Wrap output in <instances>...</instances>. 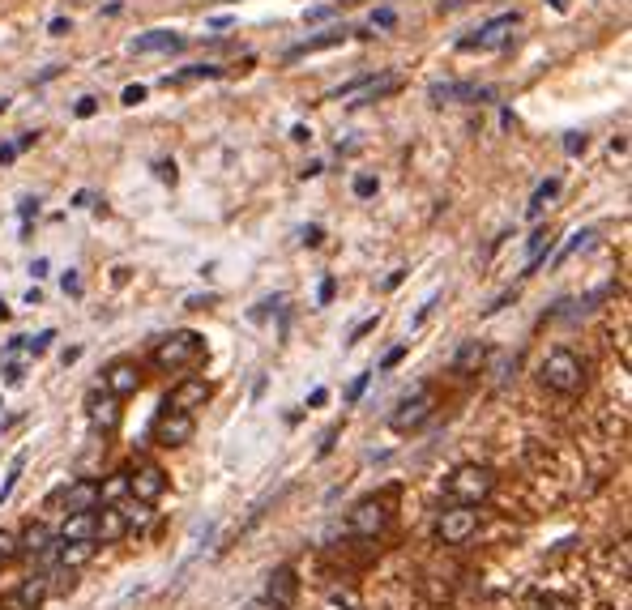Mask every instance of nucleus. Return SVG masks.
Returning <instances> with one entry per match:
<instances>
[{
	"mask_svg": "<svg viewBox=\"0 0 632 610\" xmlns=\"http://www.w3.org/2000/svg\"><path fill=\"white\" fill-rule=\"evenodd\" d=\"M201 355H205V337L193 333V329H180V333H171V337H163V342L154 346V367L163 376H176V372L197 367Z\"/></svg>",
	"mask_w": 632,
	"mask_h": 610,
	"instance_id": "1",
	"label": "nucleus"
},
{
	"mask_svg": "<svg viewBox=\"0 0 632 610\" xmlns=\"http://www.w3.org/2000/svg\"><path fill=\"white\" fill-rule=\"evenodd\" d=\"M492 487H496V474L487 470V465H462V470H453L449 483H445L449 500L457 508H479L487 495H492Z\"/></svg>",
	"mask_w": 632,
	"mask_h": 610,
	"instance_id": "2",
	"label": "nucleus"
},
{
	"mask_svg": "<svg viewBox=\"0 0 632 610\" xmlns=\"http://www.w3.org/2000/svg\"><path fill=\"white\" fill-rule=\"evenodd\" d=\"M539 380L547 384L551 393H577L581 384H586V363L573 350H551V355L539 363Z\"/></svg>",
	"mask_w": 632,
	"mask_h": 610,
	"instance_id": "3",
	"label": "nucleus"
},
{
	"mask_svg": "<svg viewBox=\"0 0 632 610\" xmlns=\"http://www.w3.org/2000/svg\"><path fill=\"white\" fill-rule=\"evenodd\" d=\"M432 410H436V393L432 389H415L410 397L398 401V410L389 414V427L398 431V436H410V431H419L423 423L432 419Z\"/></svg>",
	"mask_w": 632,
	"mask_h": 610,
	"instance_id": "4",
	"label": "nucleus"
},
{
	"mask_svg": "<svg viewBox=\"0 0 632 610\" xmlns=\"http://www.w3.org/2000/svg\"><path fill=\"white\" fill-rule=\"evenodd\" d=\"M521 26L517 13H500V18H492L487 26H479L474 35L457 39V52H496V47H504L513 39V30Z\"/></svg>",
	"mask_w": 632,
	"mask_h": 610,
	"instance_id": "5",
	"label": "nucleus"
},
{
	"mask_svg": "<svg viewBox=\"0 0 632 610\" xmlns=\"http://www.w3.org/2000/svg\"><path fill=\"white\" fill-rule=\"evenodd\" d=\"M56 547H60V538H56L43 521H30V525L22 529V538H18V555H26L30 564H39V568L56 564Z\"/></svg>",
	"mask_w": 632,
	"mask_h": 610,
	"instance_id": "6",
	"label": "nucleus"
},
{
	"mask_svg": "<svg viewBox=\"0 0 632 610\" xmlns=\"http://www.w3.org/2000/svg\"><path fill=\"white\" fill-rule=\"evenodd\" d=\"M474 529H479V512L474 508H449V512H440V521H436V534L449 542V547H462L466 538H474Z\"/></svg>",
	"mask_w": 632,
	"mask_h": 610,
	"instance_id": "7",
	"label": "nucleus"
},
{
	"mask_svg": "<svg viewBox=\"0 0 632 610\" xmlns=\"http://www.w3.org/2000/svg\"><path fill=\"white\" fill-rule=\"evenodd\" d=\"M193 414H184V410H163V419L154 423V444H163V448H180L193 440Z\"/></svg>",
	"mask_w": 632,
	"mask_h": 610,
	"instance_id": "8",
	"label": "nucleus"
},
{
	"mask_svg": "<svg viewBox=\"0 0 632 610\" xmlns=\"http://www.w3.org/2000/svg\"><path fill=\"white\" fill-rule=\"evenodd\" d=\"M163 491H167V474L158 470L154 461H137V470L129 474V495H133V500L154 504Z\"/></svg>",
	"mask_w": 632,
	"mask_h": 610,
	"instance_id": "9",
	"label": "nucleus"
},
{
	"mask_svg": "<svg viewBox=\"0 0 632 610\" xmlns=\"http://www.w3.org/2000/svg\"><path fill=\"white\" fill-rule=\"evenodd\" d=\"M210 380L205 376H184L176 389H171V397H167V406L163 410H184V414H193L197 406H205V401H210Z\"/></svg>",
	"mask_w": 632,
	"mask_h": 610,
	"instance_id": "10",
	"label": "nucleus"
},
{
	"mask_svg": "<svg viewBox=\"0 0 632 610\" xmlns=\"http://www.w3.org/2000/svg\"><path fill=\"white\" fill-rule=\"evenodd\" d=\"M137 389H141V367H137L133 359H116V363L103 372V393H112L116 401L133 397Z\"/></svg>",
	"mask_w": 632,
	"mask_h": 610,
	"instance_id": "11",
	"label": "nucleus"
},
{
	"mask_svg": "<svg viewBox=\"0 0 632 610\" xmlns=\"http://www.w3.org/2000/svg\"><path fill=\"white\" fill-rule=\"evenodd\" d=\"M295 593H299V581H295V568H274L270 572V585H265V606L270 610H291L295 606Z\"/></svg>",
	"mask_w": 632,
	"mask_h": 610,
	"instance_id": "12",
	"label": "nucleus"
},
{
	"mask_svg": "<svg viewBox=\"0 0 632 610\" xmlns=\"http://www.w3.org/2000/svg\"><path fill=\"white\" fill-rule=\"evenodd\" d=\"M385 525H389V512H385L381 500H363V504H355V512H351V534H359V538H376Z\"/></svg>",
	"mask_w": 632,
	"mask_h": 610,
	"instance_id": "13",
	"label": "nucleus"
},
{
	"mask_svg": "<svg viewBox=\"0 0 632 610\" xmlns=\"http://www.w3.org/2000/svg\"><path fill=\"white\" fill-rule=\"evenodd\" d=\"M184 47V35H176V30H146V35H137L129 43L133 56H158V52H180Z\"/></svg>",
	"mask_w": 632,
	"mask_h": 610,
	"instance_id": "14",
	"label": "nucleus"
},
{
	"mask_svg": "<svg viewBox=\"0 0 632 610\" xmlns=\"http://www.w3.org/2000/svg\"><path fill=\"white\" fill-rule=\"evenodd\" d=\"M86 414H90V423L99 427V431H112L120 423V401L112 393H103V389H94L86 397Z\"/></svg>",
	"mask_w": 632,
	"mask_h": 610,
	"instance_id": "15",
	"label": "nucleus"
},
{
	"mask_svg": "<svg viewBox=\"0 0 632 610\" xmlns=\"http://www.w3.org/2000/svg\"><path fill=\"white\" fill-rule=\"evenodd\" d=\"M124 534H129V525H124V517H120L116 504H103V512H94V542H103V547H116Z\"/></svg>",
	"mask_w": 632,
	"mask_h": 610,
	"instance_id": "16",
	"label": "nucleus"
},
{
	"mask_svg": "<svg viewBox=\"0 0 632 610\" xmlns=\"http://www.w3.org/2000/svg\"><path fill=\"white\" fill-rule=\"evenodd\" d=\"M56 500H65V517H69V512H94V508H99V483H90V478L69 483Z\"/></svg>",
	"mask_w": 632,
	"mask_h": 610,
	"instance_id": "17",
	"label": "nucleus"
},
{
	"mask_svg": "<svg viewBox=\"0 0 632 610\" xmlns=\"http://www.w3.org/2000/svg\"><path fill=\"white\" fill-rule=\"evenodd\" d=\"M56 538L60 542H94V512H69Z\"/></svg>",
	"mask_w": 632,
	"mask_h": 610,
	"instance_id": "18",
	"label": "nucleus"
},
{
	"mask_svg": "<svg viewBox=\"0 0 632 610\" xmlns=\"http://www.w3.org/2000/svg\"><path fill=\"white\" fill-rule=\"evenodd\" d=\"M487 363V346L483 342H462V350L453 355V372L457 376H474Z\"/></svg>",
	"mask_w": 632,
	"mask_h": 610,
	"instance_id": "19",
	"label": "nucleus"
},
{
	"mask_svg": "<svg viewBox=\"0 0 632 610\" xmlns=\"http://www.w3.org/2000/svg\"><path fill=\"white\" fill-rule=\"evenodd\" d=\"M351 30H342V26H334V30H325V35H316V39H304V43H295L291 52H287V60H299V56H308V52H325V47H338Z\"/></svg>",
	"mask_w": 632,
	"mask_h": 610,
	"instance_id": "20",
	"label": "nucleus"
},
{
	"mask_svg": "<svg viewBox=\"0 0 632 610\" xmlns=\"http://www.w3.org/2000/svg\"><path fill=\"white\" fill-rule=\"evenodd\" d=\"M43 602H47V576H43V572H30L26 581H22V589H18V606L35 610V606H43Z\"/></svg>",
	"mask_w": 632,
	"mask_h": 610,
	"instance_id": "21",
	"label": "nucleus"
},
{
	"mask_svg": "<svg viewBox=\"0 0 632 610\" xmlns=\"http://www.w3.org/2000/svg\"><path fill=\"white\" fill-rule=\"evenodd\" d=\"M94 547H99V542H60V547H56V564L82 568L86 559H94Z\"/></svg>",
	"mask_w": 632,
	"mask_h": 610,
	"instance_id": "22",
	"label": "nucleus"
},
{
	"mask_svg": "<svg viewBox=\"0 0 632 610\" xmlns=\"http://www.w3.org/2000/svg\"><path fill=\"white\" fill-rule=\"evenodd\" d=\"M428 94H432V103H453V99H492V90H479V86H453V82L432 86Z\"/></svg>",
	"mask_w": 632,
	"mask_h": 610,
	"instance_id": "23",
	"label": "nucleus"
},
{
	"mask_svg": "<svg viewBox=\"0 0 632 610\" xmlns=\"http://www.w3.org/2000/svg\"><path fill=\"white\" fill-rule=\"evenodd\" d=\"M556 197H560V180H543L539 188H534V197H530V205H526V214H530V218H539Z\"/></svg>",
	"mask_w": 632,
	"mask_h": 610,
	"instance_id": "24",
	"label": "nucleus"
},
{
	"mask_svg": "<svg viewBox=\"0 0 632 610\" xmlns=\"http://www.w3.org/2000/svg\"><path fill=\"white\" fill-rule=\"evenodd\" d=\"M120 517H124V525H129V529H146L150 525V504H141V500H133V495H124Z\"/></svg>",
	"mask_w": 632,
	"mask_h": 610,
	"instance_id": "25",
	"label": "nucleus"
},
{
	"mask_svg": "<svg viewBox=\"0 0 632 610\" xmlns=\"http://www.w3.org/2000/svg\"><path fill=\"white\" fill-rule=\"evenodd\" d=\"M594 239H598L594 231H577V235H568V244H564V248L556 252V265H564L568 256H577V252H586V248L594 244Z\"/></svg>",
	"mask_w": 632,
	"mask_h": 610,
	"instance_id": "26",
	"label": "nucleus"
},
{
	"mask_svg": "<svg viewBox=\"0 0 632 610\" xmlns=\"http://www.w3.org/2000/svg\"><path fill=\"white\" fill-rule=\"evenodd\" d=\"M22 470H26V453H18V457H13V465H9V478H5V483H0V504H5L9 495H13V487H18Z\"/></svg>",
	"mask_w": 632,
	"mask_h": 610,
	"instance_id": "27",
	"label": "nucleus"
},
{
	"mask_svg": "<svg viewBox=\"0 0 632 610\" xmlns=\"http://www.w3.org/2000/svg\"><path fill=\"white\" fill-rule=\"evenodd\" d=\"M52 342H56V329H43L39 337H26V346H22V350H26L30 359H39V355H43V350L52 346Z\"/></svg>",
	"mask_w": 632,
	"mask_h": 610,
	"instance_id": "28",
	"label": "nucleus"
},
{
	"mask_svg": "<svg viewBox=\"0 0 632 610\" xmlns=\"http://www.w3.org/2000/svg\"><path fill=\"white\" fill-rule=\"evenodd\" d=\"M129 495V474H116L107 487H99V500H124Z\"/></svg>",
	"mask_w": 632,
	"mask_h": 610,
	"instance_id": "29",
	"label": "nucleus"
},
{
	"mask_svg": "<svg viewBox=\"0 0 632 610\" xmlns=\"http://www.w3.org/2000/svg\"><path fill=\"white\" fill-rule=\"evenodd\" d=\"M9 559H18V534L0 529V564H9Z\"/></svg>",
	"mask_w": 632,
	"mask_h": 610,
	"instance_id": "30",
	"label": "nucleus"
},
{
	"mask_svg": "<svg viewBox=\"0 0 632 610\" xmlns=\"http://www.w3.org/2000/svg\"><path fill=\"white\" fill-rule=\"evenodd\" d=\"M534 610H577V606L568 602V598H556V593H547V598L534 602Z\"/></svg>",
	"mask_w": 632,
	"mask_h": 610,
	"instance_id": "31",
	"label": "nucleus"
},
{
	"mask_svg": "<svg viewBox=\"0 0 632 610\" xmlns=\"http://www.w3.org/2000/svg\"><path fill=\"white\" fill-rule=\"evenodd\" d=\"M22 380H26V363H13V359H9V367H5V384H9V389H18Z\"/></svg>",
	"mask_w": 632,
	"mask_h": 610,
	"instance_id": "32",
	"label": "nucleus"
},
{
	"mask_svg": "<svg viewBox=\"0 0 632 610\" xmlns=\"http://www.w3.org/2000/svg\"><path fill=\"white\" fill-rule=\"evenodd\" d=\"M124 107H137V103H146V86H124Z\"/></svg>",
	"mask_w": 632,
	"mask_h": 610,
	"instance_id": "33",
	"label": "nucleus"
},
{
	"mask_svg": "<svg viewBox=\"0 0 632 610\" xmlns=\"http://www.w3.org/2000/svg\"><path fill=\"white\" fill-rule=\"evenodd\" d=\"M564 150L573 154V158H577V154H586V133H568V137H564Z\"/></svg>",
	"mask_w": 632,
	"mask_h": 610,
	"instance_id": "34",
	"label": "nucleus"
},
{
	"mask_svg": "<svg viewBox=\"0 0 632 610\" xmlns=\"http://www.w3.org/2000/svg\"><path fill=\"white\" fill-rule=\"evenodd\" d=\"M334 295H338V282H334V278H325V282H321V291H316V303L325 308V303H334Z\"/></svg>",
	"mask_w": 632,
	"mask_h": 610,
	"instance_id": "35",
	"label": "nucleus"
},
{
	"mask_svg": "<svg viewBox=\"0 0 632 610\" xmlns=\"http://www.w3.org/2000/svg\"><path fill=\"white\" fill-rule=\"evenodd\" d=\"M372 192H376V180H372V175H359V180H355V197H359V201H368Z\"/></svg>",
	"mask_w": 632,
	"mask_h": 610,
	"instance_id": "36",
	"label": "nucleus"
},
{
	"mask_svg": "<svg viewBox=\"0 0 632 610\" xmlns=\"http://www.w3.org/2000/svg\"><path fill=\"white\" fill-rule=\"evenodd\" d=\"M376 325H381V316H368V320H359V325L351 329V342H359V337H368Z\"/></svg>",
	"mask_w": 632,
	"mask_h": 610,
	"instance_id": "37",
	"label": "nucleus"
},
{
	"mask_svg": "<svg viewBox=\"0 0 632 610\" xmlns=\"http://www.w3.org/2000/svg\"><path fill=\"white\" fill-rule=\"evenodd\" d=\"M402 359H406V346H393V350H389V355L381 359V372H389V367H398Z\"/></svg>",
	"mask_w": 632,
	"mask_h": 610,
	"instance_id": "38",
	"label": "nucleus"
},
{
	"mask_svg": "<svg viewBox=\"0 0 632 610\" xmlns=\"http://www.w3.org/2000/svg\"><path fill=\"white\" fill-rule=\"evenodd\" d=\"M60 286H65V295H82V278H77L73 269H69L65 278H60Z\"/></svg>",
	"mask_w": 632,
	"mask_h": 610,
	"instance_id": "39",
	"label": "nucleus"
},
{
	"mask_svg": "<svg viewBox=\"0 0 632 610\" xmlns=\"http://www.w3.org/2000/svg\"><path fill=\"white\" fill-rule=\"evenodd\" d=\"M368 380H372V372L355 376V384H351V393H346V397H351V401H359V397H363V389H368Z\"/></svg>",
	"mask_w": 632,
	"mask_h": 610,
	"instance_id": "40",
	"label": "nucleus"
},
{
	"mask_svg": "<svg viewBox=\"0 0 632 610\" xmlns=\"http://www.w3.org/2000/svg\"><path fill=\"white\" fill-rule=\"evenodd\" d=\"M94 111H99V99H82V103H77V120H90Z\"/></svg>",
	"mask_w": 632,
	"mask_h": 610,
	"instance_id": "41",
	"label": "nucleus"
},
{
	"mask_svg": "<svg viewBox=\"0 0 632 610\" xmlns=\"http://www.w3.org/2000/svg\"><path fill=\"white\" fill-rule=\"evenodd\" d=\"M372 26H381V30H389V26H393V9H381V13H376V18H372Z\"/></svg>",
	"mask_w": 632,
	"mask_h": 610,
	"instance_id": "42",
	"label": "nucleus"
},
{
	"mask_svg": "<svg viewBox=\"0 0 632 610\" xmlns=\"http://www.w3.org/2000/svg\"><path fill=\"white\" fill-rule=\"evenodd\" d=\"M35 141H39V133H22L18 141H13V146H18V154H22V150H30V146H35Z\"/></svg>",
	"mask_w": 632,
	"mask_h": 610,
	"instance_id": "43",
	"label": "nucleus"
},
{
	"mask_svg": "<svg viewBox=\"0 0 632 610\" xmlns=\"http://www.w3.org/2000/svg\"><path fill=\"white\" fill-rule=\"evenodd\" d=\"M321 235H325L321 227H308V231H304V244H308V248H316V244H321Z\"/></svg>",
	"mask_w": 632,
	"mask_h": 610,
	"instance_id": "44",
	"label": "nucleus"
},
{
	"mask_svg": "<svg viewBox=\"0 0 632 610\" xmlns=\"http://www.w3.org/2000/svg\"><path fill=\"white\" fill-rule=\"evenodd\" d=\"M18 158V146H0V167H9Z\"/></svg>",
	"mask_w": 632,
	"mask_h": 610,
	"instance_id": "45",
	"label": "nucleus"
},
{
	"mask_svg": "<svg viewBox=\"0 0 632 610\" xmlns=\"http://www.w3.org/2000/svg\"><path fill=\"white\" fill-rule=\"evenodd\" d=\"M77 359H82V346H69L65 355H60V363H65V367H69V363H77Z\"/></svg>",
	"mask_w": 632,
	"mask_h": 610,
	"instance_id": "46",
	"label": "nucleus"
},
{
	"mask_svg": "<svg viewBox=\"0 0 632 610\" xmlns=\"http://www.w3.org/2000/svg\"><path fill=\"white\" fill-rule=\"evenodd\" d=\"M325 401H329V393H325V389H312V397H308V406H325Z\"/></svg>",
	"mask_w": 632,
	"mask_h": 610,
	"instance_id": "47",
	"label": "nucleus"
},
{
	"mask_svg": "<svg viewBox=\"0 0 632 610\" xmlns=\"http://www.w3.org/2000/svg\"><path fill=\"white\" fill-rule=\"evenodd\" d=\"M308 137H312V133H308L304 124H295V128H291V141H308Z\"/></svg>",
	"mask_w": 632,
	"mask_h": 610,
	"instance_id": "48",
	"label": "nucleus"
},
{
	"mask_svg": "<svg viewBox=\"0 0 632 610\" xmlns=\"http://www.w3.org/2000/svg\"><path fill=\"white\" fill-rule=\"evenodd\" d=\"M551 9H560V13H564V9H568V0H551Z\"/></svg>",
	"mask_w": 632,
	"mask_h": 610,
	"instance_id": "49",
	"label": "nucleus"
},
{
	"mask_svg": "<svg viewBox=\"0 0 632 610\" xmlns=\"http://www.w3.org/2000/svg\"><path fill=\"white\" fill-rule=\"evenodd\" d=\"M0 320H9V308H5V299H0Z\"/></svg>",
	"mask_w": 632,
	"mask_h": 610,
	"instance_id": "50",
	"label": "nucleus"
},
{
	"mask_svg": "<svg viewBox=\"0 0 632 610\" xmlns=\"http://www.w3.org/2000/svg\"><path fill=\"white\" fill-rule=\"evenodd\" d=\"M5 107H9V103H5V99H0V116H5Z\"/></svg>",
	"mask_w": 632,
	"mask_h": 610,
	"instance_id": "51",
	"label": "nucleus"
},
{
	"mask_svg": "<svg viewBox=\"0 0 632 610\" xmlns=\"http://www.w3.org/2000/svg\"><path fill=\"white\" fill-rule=\"evenodd\" d=\"M0 410H5V401H0Z\"/></svg>",
	"mask_w": 632,
	"mask_h": 610,
	"instance_id": "52",
	"label": "nucleus"
}]
</instances>
